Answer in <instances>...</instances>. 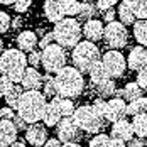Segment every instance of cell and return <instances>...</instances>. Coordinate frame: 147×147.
<instances>
[{"label":"cell","mask_w":147,"mask_h":147,"mask_svg":"<svg viewBox=\"0 0 147 147\" xmlns=\"http://www.w3.org/2000/svg\"><path fill=\"white\" fill-rule=\"evenodd\" d=\"M46 105H47V102H46L44 93H41L39 90H26L19 102L17 113L27 123H36V122L42 120Z\"/></svg>","instance_id":"cell-1"},{"label":"cell","mask_w":147,"mask_h":147,"mask_svg":"<svg viewBox=\"0 0 147 147\" xmlns=\"http://www.w3.org/2000/svg\"><path fill=\"white\" fill-rule=\"evenodd\" d=\"M54 81L58 86L59 96H64V98H76L81 95L85 88L83 73L74 66H64L61 71L54 74Z\"/></svg>","instance_id":"cell-2"},{"label":"cell","mask_w":147,"mask_h":147,"mask_svg":"<svg viewBox=\"0 0 147 147\" xmlns=\"http://www.w3.org/2000/svg\"><path fill=\"white\" fill-rule=\"evenodd\" d=\"M27 58L26 53L20 51L19 47L14 49H5L0 54V73L7 78H10L14 83H20L22 76L27 69Z\"/></svg>","instance_id":"cell-3"},{"label":"cell","mask_w":147,"mask_h":147,"mask_svg":"<svg viewBox=\"0 0 147 147\" xmlns=\"http://www.w3.org/2000/svg\"><path fill=\"white\" fill-rule=\"evenodd\" d=\"M54 41L61 47H74L80 42V37L83 36V29L80 27V22L73 17H64L54 24Z\"/></svg>","instance_id":"cell-4"},{"label":"cell","mask_w":147,"mask_h":147,"mask_svg":"<svg viewBox=\"0 0 147 147\" xmlns=\"http://www.w3.org/2000/svg\"><path fill=\"white\" fill-rule=\"evenodd\" d=\"M71 59L76 69H80L81 73H88L91 66L100 61V49L91 41H80L73 47Z\"/></svg>","instance_id":"cell-5"},{"label":"cell","mask_w":147,"mask_h":147,"mask_svg":"<svg viewBox=\"0 0 147 147\" xmlns=\"http://www.w3.org/2000/svg\"><path fill=\"white\" fill-rule=\"evenodd\" d=\"M73 118L76 122V125L90 134H98L103 127V122L105 118L102 115H98L93 108V105H81L74 110Z\"/></svg>","instance_id":"cell-6"},{"label":"cell","mask_w":147,"mask_h":147,"mask_svg":"<svg viewBox=\"0 0 147 147\" xmlns=\"http://www.w3.org/2000/svg\"><path fill=\"white\" fill-rule=\"evenodd\" d=\"M42 68L46 69V73L56 74L66 66V53L64 47H61L58 42H53L47 47H44L42 51Z\"/></svg>","instance_id":"cell-7"},{"label":"cell","mask_w":147,"mask_h":147,"mask_svg":"<svg viewBox=\"0 0 147 147\" xmlns=\"http://www.w3.org/2000/svg\"><path fill=\"white\" fill-rule=\"evenodd\" d=\"M103 41L107 42L108 47H113V49H120L127 44L129 41V32L125 29V26L118 20L113 22H108L105 26V34H103Z\"/></svg>","instance_id":"cell-8"},{"label":"cell","mask_w":147,"mask_h":147,"mask_svg":"<svg viewBox=\"0 0 147 147\" xmlns=\"http://www.w3.org/2000/svg\"><path fill=\"white\" fill-rule=\"evenodd\" d=\"M102 63L105 66V69L108 71L110 78H120L123 76L125 69L129 68L127 66V59L123 58V54L117 51V49H112V51H107L102 58Z\"/></svg>","instance_id":"cell-9"},{"label":"cell","mask_w":147,"mask_h":147,"mask_svg":"<svg viewBox=\"0 0 147 147\" xmlns=\"http://www.w3.org/2000/svg\"><path fill=\"white\" fill-rule=\"evenodd\" d=\"M80 127L76 125L73 117H63V120L56 125V132H58V139L66 144V142H74L80 135Z\"/></svg>","instance_id":"cell-10"},{"label":"cell","mask_w":147,"mask_h":147,"mask_svg":"<svg viewBox=\"0 0 147 147\" xmlns=\"http://www.w3.org/2000/svg\"><path fill=\"white\" fill-rule=\"evenodd\" d=\"M125 115H127V102L123 98H110L107 102L105 113H103V118L107 122L115 123L118 120L125 118Z\"/></svg>","instance_id":"cell-11"},{"label":"cell","mask_w":147,"mask_h":147,"mask_svg":"<svg viewBox=\"0 0 147 147\" xmlns=\"http://www.w3.org/2000/svg\"><path fill=\"white\" fill-rule=\"evenodd\" d=\"M26 140L29 142L32 147H44L47 142V129L44 123H29L27 130H26Z\"/></svg>","instance_id":"cell-12"},{"label":"cell","mask_w":147,"mask_h":147,"mask_svg":"<svg viewBox=\"0 0 147 147\" xmlns=\"http://www.w3.org/2000/svg\"><path fill=\"white\" fill-rule=\"evenodd\" d=\"M44 14L47 20L51 22H59L66 15V0H44Z\"/></svg>","instance_id":"cell-13"},{"label":"cell","mask_w":147,"mask_h":147,"mask_svg":"<svg viewBox=\"0 0 147 147\" xmlns=\"http://www.w3.org/2000/svg\"><path fill=\"white\" fill-rule=\"evenodd\" d=\"M134 127H132V122H127L125 118L118 120L112 125V130H110V137L113 139H120L123 142H129L134 139Z\"/></svg>","instance_id":"cell-14"},{"label":"cell","mask_w":147,"mask_h":147,"mask_svg":"<svg viewBox=\"0 0 147 147\" xmlns=\"http://www.w3.org/2000/svg\"><path fill=\"white\" fill-rule=\"evenodd\" d=\"M127 66L134 71H139L144 66H147V47L135 46L134 49H130L129 58H127Z\"/></svg>","instance_id":"cell-15"},{"label":"cell","mask_w":147,"mask_h":147,"mask_svg":"<svg viewBox=\"0 0 147 147\" xmlns=\"http://www.w3.org/2000/svg\"><path fill=\"white\" fill-rule=\"evenodd\" d=\"M103 34H105V26H103L102 20L91 19V20L85 22V26H83V36L86 37V41L96 42V41L103 39Z\"/></svg>","instance_id":"cell-16"},{"label":"cell","mask_w":147,"mask_h":147,"mask_svg":"<svg viewBox=\"0 0 147 147\" xmlns=\"http://www.w3.org/2000/svg\"><path fill=\"white\" fill-rule=\"evenodd\" d=\"M17 127L14 125L12 120H2L0 118V146H12L17 140Z\"/></svg>","instance_id":"cell-17"},{"label":"cell","mask_w":147,"mask_h":147,"mask_svg":"<svg viewBox=\"0 0 147 147\" xmlns=\"http://www.w3.org/2000/svg\"><path fill=\"white\" fill-rule=\"evenodd\" d=\"M22 86L24 90H39L42 86V74L39 73L36 68H27L26 69V73L22 76Z\"/></svg>","instance_id":"cell-18"},{"label":"cell","mask_w":147,"mask_h":147,"mask_svg":"<svg viewBox=\"0 0 147 147\" xmlns=\"http://www.w3.org/2000/svg\"><path fill=\"white\" fill-rule=\"evenodd\" d=\"M117 15L120 17V22L123 26H132V24H135V12H134L132 0H122L118 3Z\"/></svg>","instance_id":"cell-19"},{"label":"cell","mask_w":147,"mask_h":147,"mask_svg":"<svg viewBox=\"0 0 147 147\" xmlns=\"http://www.w3.org/2000/svg\"><path fill=\"white\" fill-rule=\"evenodd\" d=\"M37 46V36L32 30H22L17 36V47L24 53H30L34 51V47Z\"/></svg>","instance_id":"cell-20"},{"label":"cell","mask_w":147,"mask_h":147,"mask_svg":"<svg viewBox=\"0 0 147 147\" xmlns=\"http://www.w3.org/2000/svg\"><path fill=\"white\" fill-rule=\"evenodd\" d=\"M61 120H63V115H61L59 108L56 107V103L51 100V102L46 105L44 115H42V122H44L46 127H56Z\"/></svg>","instance_id":"cell-21"},{"label":"cell","mask_w":147,"mask_h":147,"mask_svg":"<svg viewBox=\"0 0 147 147\" xmlns=\"http://www.w3.org/2000/svg\"><path fill=\"white\" fill-rule=\"evenodd\" d=\"M88 74H90V80H91L93 86H96V85H100V83H103V81L110 80V74H108V71L105 69V66H103L102 61L95 63V64L91 66V69L88 71Z\"/></svg>","instance_id":"cell-22"},{"label":"cell","mask_w":147,"mask_h":147,"mask_svg":"<svg viewBox=\"0 0 147 147\" xmlns=\"http://www.w3.org/2000/svg\"><path fill=\"white\" fill-rule=\"evenodd\" d=\"M24 91H26V90H24V86H19V85H15V83H14L10 88L7 90V93L3 95L7 107H10V108L17 110V107H19V102H20V98H22Z\"/></svg>","instance_id":"cell-23"},{"label":"cell","mask_w":147,"mask_h":147,"mask_svg":"<svg viewBox=\"0 0 147 147\" xmlns=\"http://www.w3.org/2000/svg\"><path fill=\"white\" fill-rule=\"evenodd\" d=\"M134 37L137 39V42L140 46L147 47V19L135 20V24H134Z\"/></svg>","instance_id":"cell-24"},{"label":"cell","mask_w":147,"mask_h":147,"mask_svg":"<svg viewBox=\"0 0 147 147\" xmlns=\"http://www.w3.org/2000/svg\"><path fill=\"white\" fill-rule=\"evenodd\" d=\"M53 102L56 103V107L59 108V112H61V115L63 117H73L74 113V105L71 102V98H64V96H56V98H53Z\"/></svg>","instance_id":"cell-25"},{"label":"cell","mask_w":147,"mask_h":147,"mask_svg":"<svg viewBox=\"0 0 147 147\" xmlns=\"http://www.w3.org/2000/svg\"><path fill=\"white\" fill-rule=\"evenodd\" d=\"M132 127H134V134L140 139L147 137V113H140L132 117Z\"/></svg>","instance_id":"cell-26"},{"label":"cell","mask_w":147,"mask_h":147,"mask_svg":"<svg viewBox=\"0 0 147 147\" xmlns=\"http://www.w3.org/2000/svg\"><path fill=\"white\" fill-rule=\"evenodd\" d=\"M140 113H147V98L146 96H140L134 102L127 103V115L135 117V115H140Z\"/></svg>","instance_id":"cell-27"},{"label":"cell","mask_w":147,"mask_h":147,"mask_svg":"<svg viewBox=\"0 0 147 147\" xmlns=\"http://www.w3.org/2000/svg\"><path fill=\"white\" fill-rule=\"evenodd\" d=\"M42 93H44L46 98H56L58 93V86H56V81L51 74H42Z\"/></svg>","instance_id":"cell-28"},{"label":"cell","mask_w":147,"mask_h":147,"mask_svg":"<svg viewBox=\"0 0 147 147\" xmlns=\"http://www.w3.org/2000/svg\"><path fill=\"white\" fill-rule=\"evenodd\" d=\"M140 96H142V88L139 86L137 81L125 85V88H123V100L127 103L134 102V100H137V98H140Z\"/></svg>","instance_id":"cell-29"},{"label":"cell","mask_w":147,"mask_h":147,"mask_svg":"<svg viewBox=\"0 0 147 147\" xmlns=\"http://www.w3.org/2000/svg\"><path fill=\"white\" fill-rule=\"evenodd\" d=\"M95 91L100 95V98H110V96H113L117 93V86H115V83L112 80H107V81H103L100 85H96Z\"/></svg>","instance_id":"cell-30"},{"label":"cell","mask_w":147,"mask_h":147,"mask_svg":"<svg viewBox=\"0 0 147 147\" xmlns=\"http://www.w3.org/2000/svg\"><path fill=\"white\" fill-rule=\"evenodd\" d=\"M95 7H96V5H93V3H90V2H83L81 7H80L78 17H80L81 20H91V19H95V14H96V10H98V9H95Z\"/></svg>","instance_id":"cell-31"},{"label":"cell","mask_w":147,"mask_h":147,"mask_svg":"<svg viewBox=\"0 0 147 147\" xmlns=\"http://www.w3.org/2000/svg\"><path fill=\"white\" fill-rule=\"evenodd\" d=\"M88 147H112V137L107 134H96L88 142Z\"/></svg>","instance_id":"cell-32"},{"label":"cell","mask_w":147,"mask_h":147,"mask_svg":"<svg viewBox=\"0 0 147 147\" xmlns=\"http://www.w3.org/2000/svg\"><path fill=\"white\" fill-rule=\"evenodd\" d=\"M132 5L137 19H147V0H132Z\"/></svg>","instance_id":"cell-33"},{"label":"cell","mask_w":147,"mask_h":147,"mask_svg":"<svg viewBox=\"0 0 147 147\" xmlns=\"http://www.w3.org/2000/svg\"><path fill=\"white\" fill-rule=\"evenodd\" d=\"M80 0H66V15L68 17H74L80 14Z\"/></svg>","instance_id":"cell-34"},{"label":"cell","mask_w":147,"mask_h":147,"mask_svg":"<svg viewBox=\"0 0 147 147\" xmlns=\"http://www.w3.org/2000/svg\"><path fill=\"white\" fill-rule=\"evenodd\" d=\"M27 61H29V64L32 68H37L39 64H42V53H39V51H30L29 56H27Z\"/></svg>","instance_id":"cell-35"},{"label":"cell","mask_w":147,"mask_h":147,"mask_svg":"<svg viewBox=\"0 0 147 147\" xmlns=\"http://www.w3.org/2000/svg\"><path fill=\"white\" fill-rule=\"evenodd\" d=\"M10 27V15L3 10H0V34L7 32Z\"/></svg>","instance_id":"cell-36"},{"label":"cell","mask_w":147,"mask_h":147,"mask_svg":"<svg viewBox=\"0 0 147 147\" xmlns=\"http://www.w3.org/2000/svg\"><path fill=\"white\" fill-rule=\"evenodd\" d=\"M12 85H14V81H12L10 78H7V76H3V74L0 76V98L7 93V90L10 88Z\"/></svg>","instance_id":"cell-37"},{"label":"cell","mask_w":147,"mask_h":147,"mask_svg":"<svg viewBox=\"0 0 147 147\" xmlns=\"http://www.w3.org/2000/svg\"><path fill=\"white\" fill-rule=\"evenodd\" d=\"M137 83H139V86L142 90H147V66H144L142 69H139L137 71Z\"/></svg>","instance_id":"cell-38"},{"label":"cell","mask_w":147,"mask_h":147,"mask_svg":"<svg viewBox=\"0 0 147 147\" xmlns=\"http://www.w3.org/2000/svg\"><path fill=\"white\" fill-rule=\"evenodd\" d=\"M30 3H32V0H15V3H14L15 12H19V14L26 12V10L30 7Z\"/></svg>","instance_id":"cell-39"},{"label":"cell","mask_w":147,"mask_h":147,"mask_svg":"<svg viewBox=\"0 0 147 147\" xmlns=\"http://www.w3.org/2000/svg\"><path fill=\"white\" fill-rule=\"evenodd\" d=\"M105 107H107V102H105V98H96L95 102H93V108H95V112L98 113V115H102L105 113Z\"/></svg>","instance_id":"cell-40"},{"label":"cell","mask_w":147,"mask_h":147,"mask_svg":"<svg viewBox=\"0 0 147 147\" xmlns=\"http://www.w3.org/2000/svg\"><path fill=\"white\" fill-rule=\"evenodd\" d=\"M12 122H14V125L17 127V130H27V122L20 117L19 113H15V117L12 118Z\"/></svg>","instance_id":"cell-41"},{"label":"cell","mask_w":147,"mask_h":147,"mask_svg":"<svg viewBox=\"0 0 147 147\" xmlns=\"http://www.w3.org/2000/svg\"><path fill=\"white\" fill-rule=\"evenodd\" d=\"M14 117H15L14 108H10V107H3V108H0V118H2V120H12Z\"/></svg>","instance_id":"cell-42"},{"label":"cell","mask_w":147,"mask_h":147,"mask_svg":"<svg viewBox=\"0 0 147 147\" xmlns=\"http://www.w3.org/2000/svg\"><path fill=\"white\" fill-rule=\"evenodd\" d=\"M96 9H98V12H107V10H110L113 5L110 3V0H96Z\"/></svg>","instance_id":"cell-43"},{"label":"cell","mask_w":147,"mask_h":147,"mask_svg":"<svg viewBox=\"0 0 147 147\" xmlns=\"http://www.w3.org/2000/svg\"><path fill=\"white\" fill-rule=\"evenodd\" d=\"M53 41H54V34L53 32H47V34H44V37L39 41V47H47L49 44H53Z\"/></svg>","instance_id":"cell-44"},{"label":"cell","mask_w":147,"mask_h":147,"mask_svg":"<svg viewBox=\"0 0 147 147\" xmlns=\"http://www.w3.org/2000/svg\"><path fill=\"white\" fill-rule=\"evenodd\" d=\"M115 15H117V12H115L113 7H112L110 10L103 12V20H107V24H108V22H113V20H115Z\"/></svg>","instance_id":"cell-45"},{"label":"cell","mask_w":147,"mask_h":147,"mask_svg":"<svg viewBox=\"0 0 147 147\" xmlns=\"http://www.w3.org/2000/svg\"><path fill=\"white\" fill-rule=\"evenodd\" d=\"M127 146L129 147H146V142H144L140 137H134L132 140L127 142Z\"/></svg>","instance_id":"cell-46"},{"label":"cell","mask_w":147,"mask_h":147,"mask_svg":"<svg viewBox=\"0 0 147 147\" xmlns=\"http://www.w3.org/2000/svg\"><path fill=\"white\" fill-rule=\"evenodd\" d=\"M44 147H63V142L59 140L58 137L56 139H47V142L44 144Z\"/></svg>","instance_id":"cell-47"},{"label":"cell","mask_w":147,"mask_h":147,"mask_svg":"<svg viewBox=\"0 0 147 147\" xmlns=\"http://www.w3.org/2000/svg\"><path fill=\"white\" fill-rule=\"evenodd\" d=\"M127 142H123V140H120V139H113L112 137V147H125Z\"/></svg>","instance_id":"cell-48"},{"label":"cell","mask_w":147,"mask_h":147,"mask_svg":"<svg viewBox=\"0 0 147 147\" xmlns=\"http://www.w3.org/2000/svg\"><path fill=\"white\" fill-rule=\"evenodd\" d=\"M9 147H26V140H15L14 144Z\"/></svg>","instance_id":"cell-49"},{"label":"cell","mask_w":147,"mask_h":147,"mask_svg":"<svg viewBox=\"0 0 147 147\" xmlns=\"http://www.w3.org/2000/svg\"><path fill=\"white\" fill-rule=\"evenodd\" d=\"M63 147H81L78 142H66V144H63Z\"/></svg>","instance_id":"cell-50"},{"label":"cell","mask_w":147,"mask_h":147,"mask_svg":"<svg viewBox=\"0 0 147 147\" xmlns=\"http://www.w3.org/2000/svg\"><path fill=\"white\" fill-rule=\"evenodd\" d=\"M0 3H3V5H12V3H15V0H0Z\"/></svg>","instance_id":"cell-51"},{"label":"cell","mask_w":147,"mask_h":147,"mask_svg":"<svg viewBox=\"0 0 147 147\" xmlns=\"http://www.w3.org/2000/svg\"><path fill=\"white\" fill-rule=\"evenodd\" d=\"M3 51H5V49H3V41H2V39H0V54H2V53H3Z\"/></svg>","instance_id":"cell-52"},{"label":"cell","mask_w":147,"mask_h":147,"mask_svg":"<svg viewBox=\"0 0 147 147\" xmlns=\"http://www.w3.org/2000/svg\"><path fill=\"white\" fill-rule=\"evenodd\" d=\"M110 3H112V5H115V3H118V0H110Z\"/></svg>","instance_id":"cell-53"},{"label":"cell","mask_w":147,"mask_h":147,"mask_svg":"<svg viewBox=\"0 0 147 147\" xmlns=\"http://www.w3.org/2000/svg\"><path fill=\"white\" fill-rule=\"evenodd\" d=\"M0 147H5V146H0Z\"/></svg>","instance_id":"cell-54"},{"label":"cell","mask_w":147,"mask_h":147,"mask_svg":"<svg viewBox=\"0 0 147 147\" xmlns=\"http://www.w3.org/2000/svg\"><path fill=\"white\" fill-rule=\"evenodd\" d=\"M30 147H32V146H30Z\"/></svg>","instance_id":"cell-55"}]
</instances>
